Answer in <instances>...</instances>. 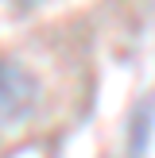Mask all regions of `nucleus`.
<instances>
[{
	"mask_svg": "<svg viewBox=\"0 0 155 158\" xmlns=\"http://www.w3.org/2000/svg\"><path fill=\"white\" fill-rule=\"evenodd\" d=\"M12 4H20V8H27V4H39V0H12Z\"/></svg>",
	"mask_w": 155,
	"mask_h": 158,
	"instance_id": "2",
	"label": "nucleus"
},
{
	"mask_svg": "<svg viewBox=\"0 0 155 158\" xmlns=\"http://www.w3.org/2000/svg\"><path fill=\"white\" fill-rule=\"evenodd\" d=\"M35 77L20 66V62L8 58L4 62V123H20L23 116L35 104Z\"/></svg>",
	"mask_w": 155,
	"mask_h": 158,
	"instance_id": "1",
	"label": "nucleus"
}]
</instances>
